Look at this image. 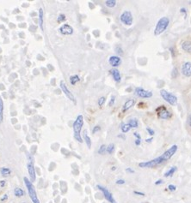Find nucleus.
Returning <instances> with one entry per match:
<instances>
[{
	"label": "nucleus",
	"mask_w": 191,
	"mask_h": 203,
	"mask_svg": "<svg viewBox=\"0 0 191 203\" xmlns=\"http://www.w3.org/2000/svg\"><path fill=\"white\" fill-rule=\"evenodd\" d=\"M134 195H140V196H145V194H144L143 192H140V191H136V190H134Z\"/></svg>",
	"instance_id": "nucleus-39"
},
{
	"label": "nucleus",
	"mask_w": 191,
	"mask_h": 203,
	"mask_svg": "<svg viewBox=\"0 0 191 203\" xmlns=\"http://www.w3.org/2000/svg\"><path fill=\"white\" fill-rule=\"evenodd\" d=\"M60 33L62 35H72L73 34V28L69 24L65 23L60 28Z\"/></svg>",
	"instance_id": "nucleus-13"
},
{
	"label": "nucleus",
	"mask_w": 191,
	"mask_h": 203,
	"mask_svg": "<svg viewBox=\"0 0 191 203\" xmlns=\"http://www.w3.org/2000/svg\"><path fill=\"white\" fill-rule=\"evenodd\" d=\"M114 102H115V96L112 95V96H111V98H110L109 102H108V106H113L114 104Z\"/></svg>",
	"instance_id": "nucleus-34"
},
{
	"label": "nucleus",
	"mask_w": 191,
	"mask_h": 203,
	"mask_svg": "<svg viewBox=\"0 0 191 203\" xmlns=\"http://www.w3.org/2000/svg\"><path fill=\"white\" fill-rule=\"evenodd\" d=\"M23 203H25V202H23Z\"/></svg>",
	"instance_id": "nucleus-52"
},
{
	"label": "nucleus",
	"mask_w": 191,
	"mask_h": 203,
	"mask_svg": "<svg viewBox=\"0 0 191 203\" xmlns=\"http://www.w3.org/2000/svg\"><path fill=\"white\" fill-rule=\"evenodd\" d=\"M115 183L117 185H122L125 183V180H123V179H118V180L115 182Z\"/></svg>",
	"instance_id": "nucleus-38"
},
{
	"label": "nucleus",
	"mask_w": 191,
	"mask_h": 203,
	"mask_svg": "<svg viewBox=\"0 0 191 203\" xmlns=\"http://www.w3.org/2000/svg\"><path fill=\"white\" fill-rule=\"evenodd\" d=\"M8 200V195L5 194V195H4L2 196V198H1V201H7Z\"/></svg>",
	"instance_id": "nucleus-44"
},
{
	"label": "nucleus",
	"mask_w": 191,
	"mask_h": 203,
	"mask_svg": "<svg viewBox=\"0 0 191 203\" xmlns=\"http://www.w3.org/2000/svg\"><path fill=\"white\" fill-rule=\"evenodd\" d=\"M115 52L117 53V56H121V55H123V50H122V48L120 47V46H115Z\"/></svg>",
	"instance_id": "nucleus-33"
},
{
	"label": "nucleus",
	"mask_w": 191,
	"mask_h": 203,
	"mask_svg": "<svg viewBox=\"0 0 191 203\" xmlns=\"http://www.w3.org/2000/svg\"><path fill=\"white\" fill-rule=\"evenodd\" d=\"M14 194L16 197H22L25 195V192L22 189H21V188H16V189H14Z\"/></svg>",
	"instance_id": "nucleus-25"
},
{
	"label": "nucleus",
	"mask_w": 191,
	"mask_h": 203,
	"mask_svg": "<svg viewBox=\"0 0 191 203\" xmlns=\"http://www.w3.org/2000/svg\"><path fill=\"white\" fill-rule=\"evenodd\" d=\"M118 137H119V138H122L123 140L126 139V136H125L124 135H118Z\"/></svg>",
	"instance_id": "nucleus-50"
},
{
	"label": "nucleus",
	"mask_w": 191,
	"mask_h": 203,
	"mask_svg": "<svg viewBox=\"0 0 191 203\" xmlns=\"http://www.w3.org/2000/svg\"><path fill=\"white\" fill-rule=\"evenodd\" d=\"M105 101H106V98H105L104 96H102V97H100V98L98 99V101H97V103H98V105H99L100 107H102V105H104Z\"/></svg>",
	"instance_id": "nucleus-32"
},
{
	"label": "nucleus",
	"mask_w": 191,
	"mask_h": 203,
	"mask_svg": "<svg viewBox=\"0 0 191 203\" xmlns=\"http://www.w3.org/2000/svg\"><path fill=\"white\" fill-rule=\"evenodd\" d=\"M4 119V101L0 96V123L3 122Z\"/></svg>",
	"instance_id": "nucleus-24"
},
{
	"label": "nucleus",
	"mask_w": 191,
	"mask_h": 203,
	"mask_svg": "<svg viewBox=\"0 0 191 203\" xmlns=\"http://www.w3.org/2000/svg\"><path fill=\"white\" fill-rule=\"evenodd\" d=\"M120 21L126 26H131L134 22V17L131 11L129 10L123 11L120 16Z\"/></svg>",
	"instance_id": "nucleus-7"
},
{
	"label": "nucleus",
	"mask_w": 191,
	"mask_h": 203,
	"mask_svg": "<svg viewBox=\"0 0 191 203\" xmlns=\"http://www.w3.org/2000/svg\"><path fill=\"white\" fill-rule=\"evenodd\" d=\"M27 169H28V172L29 174V178H30V181L32 182V183L36 182V169H34L33 162H28V163Z\"/></svg>",
	"instance_id": "nucleus-12"
},
{
	"label": "nucleus",
	"mask_w": 191,
	"mask_h": 203,
	"mask_svg": "<svg viewBox=\"0 0 191 203\" xmlns=\"http://www.w3.org/2000/svg\"><path fill=\"white\" fill-rule=\"evenodd\" d=\"M96 188H97V189L102 193L104 198L106 199L108 201H109L110 203H115V201H114L113 195L109 192V191H108V189H107L105 187L102 186V185H96Z\"/></svg>",
	"instance_id": "nucleus-9"
},
{
	"label": "nucleus",
	"mask_w": 191,
	"mask_h": 203,
	"mask_svg": "<svg viewBox=\"0 0 191 203\" xmlns=\"http://www.w3.org/2000/svg\"><path fill=\"white\" fill-rule=\"evenodd\" d=\"M101 130V126H99V125H96V126H94V128L92 129V134H96V133H97L98 131H100Z\"/></svg>",
	"instance_id": "nucleus-35"
},
{
	"label": "nucleus",
	"mask_w": 191,
	"mask_h": 203,
	"mask_svg": "<svg viewBox=\"0 0 191 203\" xmlns=\"http://www.w3.org/2000/svg\"><path fill=\"white\" fill-rule=\"evenodd\" d=\"M169 25H170V19L168 17H166V16L161 17V18L158 21L155 29H154L155 36H158V35H160L161 34H163L164 32L168 28Z\"/></svg>",
	"instance_id": "nucleus-3"
},
{
	"label": "nucleus",
	"mask_w": 191,
	"mask_h": 203,
	"mask_svg": "<svg viewBox=\"0 0 191 203\" xmlns=\"http://www.w3.org/2000/svg\"><path fill=\"white\" fill-rule=\"evenodd\" d=\"M109 73L112 75L114 81L115 82H120L121 81V75H120V73L117 69H114H114H111L109 70Z\"/></svg>",
	"instance_id": "nucleus-15"
},
{
	"label": "nucleus",
	"mask_w": 191,
	"mask_h": 203,
	"mask_svg": "<svg viewBox=\"0 0 191 203\" xmlns=\"http://www.w3.org/2000/svg\"><path fill=\"white\" fill-rule=\"evenodd\" d=\"M163 183H164V181L162 180V179H158V181L155 182V184L156 185H160V184H162Z\"/></svg>",
	"instance_id": "nucleus-45"
},
{
	"label": "nucleus",
	"mask_w": 191,
	"mask_h": 203,
	"mask_svg": "<svg viewBox=\"0 0 191 203\" xmlns=\"http://www.w3.org/2000/svg\"><path fill=\"white\" fill-rule=\"evenodd\" d=\"M114 149H115V147H114V144L110 143L109 145L107 146V153L108 154H112L114 152Z\"/></svg>",
	"instance_id": "nucleus-29"
},
{
	"label": "nucleus",
	"mask_w": 191,
	"mask_h": 203,
	"mask_svg": "<svg viewBox=\"0 0 191 203\" xmlns=\"http://www.w3.org/2000/svg\"><path fill=\"white\" fill-rule=\"evenodd\" d=\"M84 142L86 143L88 148H90V147H91V140H90L89 135H87L86 130H84Z\"/></svg>",
	"instance_id": "nucleus-22"
},
{
	"label": "nucleus",
	"mask_w": 191,
	"mask_h": 203,
	"mask_svg": "<svg viewBox=\"0 0 191 203\" xmlns=\"http://www.w3.org/2000/svg\"><path fill=\"white\" fill-rule=\"evenodd\" d=\"M177 166H172V167H170V168L167 170V172L164 173V177H170V176H173V174L177 172Z\"/></svg>",
	"instance_id": "nucleus-18"
},
{
	"label": "nucleus",
	"mask_w": 191,
	"mask_h": 203,
	"mask_svg": "<svg viewBox=\"0 0 191 203\" xmlns=\"http://www.w3.org/2000/svg\"><path fill=\"white\" fill-rule=\"evenodd\" d=\"M146 131H147V133L150 135H152V136H153L154 134H155V131L152 128H150V127H146Z\"/></svg>",
	"instance_id": "nucleus-36"
},
{
	"label": "nucleus",
	"mask_w": 191,
	"mask_h": 203,
	"mask_svg": "<svg viewBox=\"0 0 191 203\" xmlns=\"http://www.w3.org/2000/svg\"><path fill=\"white\" fill-rule=\"evenodd\" d=\"M66 21V16L64 14H60L59 16H57V22L59 23H61Z\"/></svg>",
	"instance_id": "nucleus-31"
},
{
	"label": "nucleus",
	"mask_w": 191,
	"mask_h": 203,
	"mask_svg": "<svg viewBox=\"0 0 191 203\" xmlns=\"http://www.w3.org/2000/svg\"><path fill=\"white\" fill-rule=\"evenodd\" d=\"M181 73L185 77H190L191 76V62H185L182 64Z\"/></svg>",
	"instance_id": "nucleus-11"
},
{
	"label": "nucleus",
	"mask_w": 191,
	"mask_h": 203,
	"mask_svg": "<svg viewBox=\"0 0 191 203\" xmlns=\"http://www.w3.org/2000/svg\"><path fill=\"white\" fill-rule=\"evenodd\" d=\"M168 189L170 191H176L177 190V186L174 184H169L168 185Z\"/></svg>",
	"instance_id": "nucleus-37"
},
{
	"label": "nucleus",
	"mask_w": 191,
	"mask_h": 203,
	"mask_svg": "<svg viewBox=\"0 0 191 203\" xmlns=\"http://www.w3.org/2000/svg\"><path fill=\"white\" fill-rule=\"evenodd\" d=\"M181 47L185 52L191 54V41L189 40H185L181 44Z\"/></svg>",
	"instance_id": "nucleus-17"
},
{
	"label": "nucleus",
	"mask_w": 191,
	"mask_h": 203,
	"mask_svg": "<svg viewBox=\"0 0 191 203\" xmlns=\"http://www.w3.org/2000/svg\"><path fill=\"white\" fill-rule=\"evenodd\" d=\"M156 112H157L158 117L160 119H170L172 117L171 112L164 105H159L156 108Z\"/></svg>",
	"instance_id": "nucleus-6"
},
{
	"label": "nucleus",
	"mask_w": 191,
	"mask_h": 203,
	"mask_svg": "<svg viewBox=\"0 0 191 203\" xmlns=\"http://www.w3.org/2000/svg\"><path fill=\"white\" fill-rule=\"evenodd\" d=\"M107 152V146L105 144H102V145L100 146V148L98 149V154L101 155L105 154V153Z\"/></svg>",
	"instance_id": "nucleus-28"
},
{
	"label": "nucleus",
	"mask_w": 191,
	"mask_h": 203,
	"mask_svg": "<svg viewBox=\"0 0 191 203\" xmlns=\"http://www.w3.org/2000/svg\"><path fill=\"white\" fill-rule=\"evenodd\" d=\"M177 151V146L173 145L169 149H167L162 155L158 156V158H153L152 160L146 161V162H141L139 164V166L140 168H154L156 166H161L164 163L167 162L169 160H170L174 154Z\"/></svg>",
	"instance_id": "nucleus-1"
},
{
	"label": "nucleus",
	"mask_w": 191,
	"mask_h": 203,
	"mask_svg": "<svg viewBox=\"0 0 191 203\" xmlns=\"http://www.w3.org/2000/svg\"><path fill=\"white\" fill-rule=\"evenodd\" d=\"M79 81H80V78H79V76L78 75H73L72 76H70V83L72 86H75Z\"/></svg>",
	"instance_id": "nucleus-21"
},
{
	"label": "nucleus",
	"mask_w": 191,
	"mask_h": 203,
	"mask_svg": "<svg viewBox=\"0 0 191 203\" xmlns=\"http://www.w3.org/2000/svg\"><path fill=\"white\" fill-rule=\"evenodd\" d=\"M134 135L135 137H136V139H139V140H141V136H140V135L138 133V132H134Z\"/></svg>",
	"instance_id": "nucleus-42"
},
{
	"label": "nucleus",
	"mask_w": 191,
	"mask_h": 203,
	"mask_svg": "<svg viewBox=\"0 0 191 203\" xmlns=\"http://www.w3.org/2000/svg\"><path fill=\"white\" fill-rule=\"evenodd\" d=\"M0 173H1V175L4 176V177H7V176L10 175L11 170L10 168H8V167H2V168L0 169Z\"/></svg>",
	"instance_id": "nucleus-19"
},
{
	"label": "nucleus",
	"mask_w": 191,
	"mask_h": 203,
	"mask_svg": "<svg viewBox=\"0 0 191 203\" xmlns=\"http://www.w3.org/2000/svg\"><path fill=\"white\" fill-rule=\"evenodd\" d=\"M60 86L61 90H62V92L65 93V94H66V96L67 97V98H68L69 99H71V100L73 101L74 103H76V99H75L74 95L72 94V92H70V90L68 89V87H66V84L63 81H60Z\"/></svg>",
	"instance_id": "nucleus-10"
},
{
	"label": "nucleus",
	"mask_w": 191,
	"mask_h": 203,
	"mask_svg": "<svg viewBox=\"0 0 191 203\" xmlns=\"http://www.w3.org/2000/svg\"><path fill=\"white\" fill-rule=\"evenodd\" d=\"M134 104H135L134 99H128V100L124 103V105H123V106H122V110H121L122 112H126L127 111H128L129 109L134 106Z\"/></svg>",
	"instance_id": "nucleus-16"
},
{
	"label": "nucleus",
	"mask_w": 191,
	"mask_h": 203,
	"mask_svg": "<svg viewBox=\"0 0 191 203\" xmlns=\"http://www.w3.org/2000/svg\"><path fill=\"white\" fill-rule=\"evenodd\" d=\"M160 96L164 99V101H166L170 105H176V104L177 103V97L164 89L160 90Z\"/></svg>",
	"instance_id": "nucleus-5"
},
{
	"label": "nucleus",
	"mask_w": 191,
	"mask_h": 203,
	"mask_svg": "<svg viewBox=\"0 0 191 203\" xmlns=\"http://www.w3.org/2000/svg\"><path fill=\"white\" fill-rule=\"evenodd\" d=\"M152 140H153V137L147 138V139H146V142H147V143H151V142H152Z\"/></svg>",
	"instance_id": "nucleus-49"
},
{
	"label": "nucleus",
	"mask_w": 191,
	"mask_h": 203,
	"mask_svg": "<svg viewBox=\"0 0 191 203\" xmlns=\"http://www.w3.org/2000/svg\"><path fill=\"white\" fill-rule=\"evenodd\" d=\"M170 52L172 53V57L174 58V57H175V50H174V48H173V47H170Z\"/></svg>",
	"instance_id": "nucleus-47"
},
{
	"label": "nucleus",
	"mask_w": 191,
	"mask_h": 203,
	"mask_svg": "<svg viewBox=\"0 0 191 203\" xmlns=\"http://www.w3.org/2000/svg\"><path fill=\"white\" fill-rule=\"evenodd\" d=\"M134 93L138 97L140 98H143V99H148V98H151L153 95V93L151 91H147L146 89H144L143 87H138L135 88L134 90Z\"/></svg>",
	"instance_id": "nucleus-8"
},
{
	"label": "nucleus",
	"mask_w": 191,
	"mask_h": 203,
	"mask_svg": "<svg viewBox=\"0 0 191 203\" xmlns=\"http://www.w3.org/2000/svg\"><path fill=\"white\" fill-rule=\"evenodd\" d=\"M23 181H24L25 186L27 187L28 193L29 195V197H30L31 201H33V203H40V201L37 197L36 191V189H34V186L33 185V183H32L28 177H26V176L23 177Z\"/></svg>",
	"instance_id": "nucleus-4"
},
{
	"label": "nucleus",
	"mask_w": 191,
	"mask_h": 203,
	"mask_svg": "<svg viewBox=\"0 0 191 203\" xmlns=\"http://www.w3.org/2000/svg\"><path fill=\"white\" fill-rule=\"evenodd\" d=\"M126 172H128V173H131V174H133V173H134V170H133L132 168H130V167H128V168L126 169Z\"/></svg>",
	"instance_id": "nucleus-43"
},
{
	"label": "nucleus",
	"mask_w": 191,
	"mask_h": 203,
	"mask_svg": "<svg viewBox=\"0 0 191 203\" xmlns=\"http://www.w3.org/2000/svg\"><path fill=\"white\" fill-rule=\"evenodd\" d=\"M188 123H189V125L191 127V113L189 115V117H188Z\"/></svg>",
	"instance_id": "nucleus-48"
},
{
	"label": "nucleus",
	"mask_w": 191,
	"mask_h": 203,
	"mask_svg": "<svg viewBox=\"0 0 191 203\" xmlns=\"http://www.w3.org/2000/svg\"><path fill=\"white\" fill-rule=\"evenodd\" d=\"M180 12H181V13H184V17L186 18V16H187V10H186V9L182 8L181 10H180Z\"/></svg>",
	"instance_id": "nucleus-41"
},
{
	"label": "nucleus",
	"mask_w": 191,
	"mask_h": 203,
	"mask_svg": "<svg viewBox=\"0 0 191 203\" xmlns=\"http://www.w3.org/2000/svg\"><path fill=\"white\" fill-rule=\"evenodd\" d=\"M132 128L130 127V125L128 124V123H121V126H120V130H121V132L123 134H126L128 133V132Z\"/></svg>",
	"instance_id": "nucleus-23"
},
{
	"label": "nucleus",
	"mask_w": 191,
	"mask_h": 203,
	"mask_svg": "<svg viewBox=\"0 0 191 203\" xmlns=\"http://www.w3.org/2000/svg\"><path fill=\"white\" fill-rule=\"evenodd\" d=\"M108 63L112 67H114V69H116V67H118L121 64V58H120L119 56H110L109 58H108Z\"/></svg>",
	"instance_id": "nucleus-14"
},
{
	"label": "nucleus",
	"mask_w": 191,
	"mask_h": 203,
	"mask_svg": "<svg viewBox=\"0 0 191 203\" xmlns=\"http://www.w3.org/2000/svg\"><path fill=\"white\" fill-rule=\"evenodd\" d=\"M39 26L40 28L43 31V10L40 9L39 10Z\"/></svg>",
	"instance_id": "nucleus-26"
},
{
	"label": "nucleus",
	"mask_w": 191,
	"mask_h": 203,
	"mask_svg": "<svg viewBox=\"0 0 191 203\" xmlns=\"http://www.w3.org/2000/svg\"><path fill=\"white\" fill-rule=\"evenodd\" d=\"M84 126V117L83 115H78L77 118L73 123V131H74V138L78 142H84L83 139L81 137L80 132L82 130V128Z\"/></svg>",
	"instance_id": "nucleus-2"
},
{
	"label": "nucleus",
	"mask_w": 191,
	"mask_h": 203,
	"mask_svg": "<svg viewBox=\"0 0 191 203\" xmlns=\"http://www.w3.org/2000/svg\"><path fill=\"white\" fill-rule=\"evenodd\" d=\"M116 170V167H115V166H113V168H112V170Z\"/></svg>",
	"instance_id": "nucleus-51"
},
{
	"label": "nucleus",
	"mask_w": 191,
	"mask_h": 203,
	"mask_svg": "<svg viewBox=\"0 0 191 203\" xmlns=\"http://www.w3.org/2000/svg\"><path fill=\"white\" fill-rule=\"evenodd\" d=\"M5 185H6V181H5V180H1V181H0V187L4 188Z\"/></svg>",
	"instance_id": "nucleus-40"
},
{
	"label": "nucleus",
	"mask_w": 191,
	"mask_h": 203,
	"mask_svg": "<svg viewBox=\"0 0 191 203\" xmlns=\"http://www.w3.org/2000/svg\"><path fill=\"white\" fill-rule=\"evenodd\" d=\"M134 143H135V145H136V146H140V143H141V140L136 139V140H135Z\"/></svg>",
	"instance_id": "nucleus-46"
},
{
	"label": "nucleus",
	"mask_w": 191,
	"mask_h": 203,
	"mask_svg": "<svg viewBox=\"0 0 191 203\" xmlns=\"http://www.w3.org/2000/svg\"><path fill=\"white\" fill-rule=\"evenodd\" d=\"M105 4L108 8H114L116 5V1L115 0H107L105 1Z\"/></svg>",
	"instance_id": "nucleus-27"
},
{
	"label": "nucleus",
	"mask_w": 191,
	"mask_h": 203,
	"mask_svg": "<svg viewBox=\"0 0 191 203\" xmlns=\"http://www.w3.org/2000/svg\"><path fill=\"white\" fill-rule=\"evenodd\" d=\"M170 75H171V77H172L173 79H175V78L177 77V75H178V69H177V68H176V67L173 68V69H172Z\"/></svg>",
	"instance_id": "nucleus-30"
},
{
	"label": "nucleus",
	"mask_w": 191,
	"mask_h": 203,
	"mask_svg": "<svg viewBox=\"0 0 191 203\" xmlns=\"http://www.w3.org/2000/svg\"><path fill=\"white\" fill-rule=\"evenodd\" d=\"M128 124L130 125L131 128H138L139 127V120H138L137 118H131L128 120Z\"/></svg>",
	"instance_id": "nucleus-20"
}]
</instances>
